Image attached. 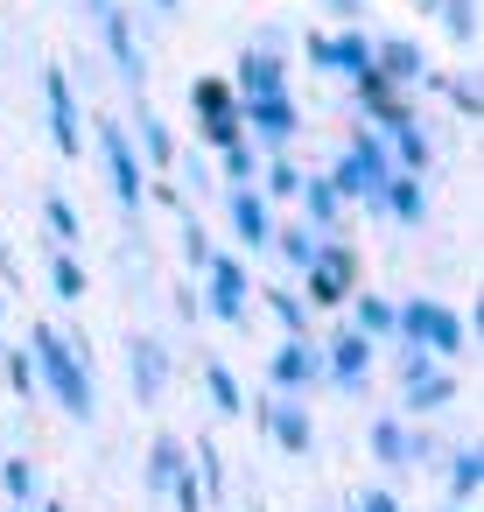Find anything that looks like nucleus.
Returning <instances> with one entry per match:
<instances>
[{
  "instance_id": "obj_5",
  "label": "nucleus",
  "mask_w": 484,
  "mask_h": 512,
  "mask_svg": "<svg viewBox=\"0 0 484 512\" xmlns=\"http://www.w3.org/2000/svg\"><path fill=\"white\" fill-rule=\"evenodd\" d=\"M106 162H113L120 197H127V204H141V169H134V155H127V141H120V134H106Z\"/></svg>"
},
{
  "instance_id": "obj_3",
  "label": "nucleus",
  "mask_w": 484,
  "mask_h": 512,
  "mask_svg": "<svg viewBox=\"0 0 484 512\" xmlns=\"http://www.w3.org/2000/svg\"><path fill=\"white\" fill-rule=\"evenodd\" d=\"M337 183H344L351 197H379V190H386V169H379V148H372V141H358V148L344 155V176H337Z\"/></svg>"
},
{
  "instance_id": "obj_10",
  "label": "nucleus",
  "mask_w": 484,
  "mask_h": 512,
  "mask_svg": "<svg viewBox=\"0 0 484 512\" xmlns=\"http://www.w3.org/2000/svg\"><path fill=\"white\" fill-rule=\"evenodd\" d=\"M253 127H260V134H274V141H281V134H288V127H295V113H288V106H281V99H253Z\"/></svg>"
},
{
  "instance_id": "obj_7",
  "label": "nucleus",
  "mask_w": 484,
  "mask_h": 512,
  "mask_svg": "<svg viewBox=\"0 0 484 512\" xmlns=\"http://www.w3.org/2000/svg\"><path fill=\"white\" fill-rule=\"evenodd\" d=\"M232 225H239L246 246H260V239H267V211H260V197H232Z\"/></svg>"
},
{
  "instance_id": "obj_22",
  "label": "nucleus",
  "mask_w": 484,
  "mask_h": 512,
  "mask_svg": "<svg viewBox=\"0 0 484 512\" xmlns=\"http://www.w3.org/2000/svg\"><path fill=\"white\" fill-rule=\"evenodd\" d=\"M85 288V274H78V260H57V295H78Z\"/></svg>"
},
{
  "instance_id": "obj_9",
  "label": "nucleus",
  "mask_w": 484,
  "mask_h": 512,
  "mask_svg": "<svg viewBox=\"0 0 484 512\" xmlns=\"http://www.w3.org/2000/svg\"><path fill=\"white\" fill-rule=\"evenodd\" d=\"M239 78H246V92H253V99H281V71H274L267 57H246V71H239Z\"/></svg>"
},
{
  "instance_id": "obj_24",
  "label": "nucleus",
  "mask_w": 484,
  "mask_h": 512,
  "mask_svg": "<svg viewBox=\"0 0 484 512\" xmlns=\"http://www.w3.org/2000/svg\"><path fill=\"white\" fill-rule=\"evenodd\" d=\"M281 253H288V260H302V267H309V260H316V246H309V239H302V232H288V239H281Z\"/></svg>"
},
{
  "instance_id": "obj_17",
  "label": "nucleus",
  "mask_w": 484,
  "mask_h": 512,
  "mask_svg": "<svg viewBox=\"0 0 484 512\" xmlns=\"http://www.w3.org/2000/svg\"><path fill=\"white\" fill-rule=\"evenodd\" d=\"M211 393H218V407H225V414H239V386H232V372H225V365H211Z\"/></svg>"
},
{
  "instance_id": "obj_18",
  "label": "nucleus",
  "mask_w": 484,
  "mask_h": 512,
  "mask_svg": "<svg viewBox=\"0 0 484 512\" xmlns=\"http://www.w3.org/2000/svg\"><path fill=\"white\" fill-rule=\"evenodd\" d=\"M477 29V0H449V36H470Z\"/></svg>"
},
{
  "instance_id": "obj_28",
  "label": "nucleus",
  "mask_w": 484,
  "mask_h": 512,
  "mask_svg": "<svg viewBox=\"0 0 484 512\" xmlns=\"http://www.w3.org/2000/svg\"><path fill=\"white\" fill-rule=\"evenodd\" d=\"M162 8H176V0H162Z\"/></svg>"
},
{
  "instance_id": "obj_16",
  "label": "nucleus",
  "mask_w": 484,
  "mask_h": 512,
  "mask_svg": "<svg viewBox=\"0 0 484 512\" xmlns=\"http://www.w3.org/2000/svg\"><path fill=\"white\" fill-rule=\"evenodd\" d=\"M386 71H393V78H414V71H421V50H414V43H393V50H386Z\"/></svg>"
},
{
  "instance_id": "obj_26",
  "label": "nucleus",
  "mask_w": 484,
  "mask_h": 512,
  "mask_svg": "<svg viewBox=\"0 0 484 512\" xmlns=\"http://www.w3.org/2000/svg\"><path fill=\"white\" fill-rule=\"evenodd\" d=\"M456 491H477V449H470V456H456Z\"/></svg>"
},
{
  "instance_id": "obj_23",
  "label": "nucleus",
  "mask_w": 484,
  "mask_h": 512,
  "mask_svg": "<svg viewBox=\"0 0 484 512\" xmlns=\"http://www.w3.org/2000/svg\"><path fill=\"white\" fill-rule=\"evenodd\" d=\"M372 442H379V456H386V463H400V456H407V442H400V428H379Z\"/></svg>"
},
{
  "instance_id": "obj_11",
  "label": "nucleus",
  "mask_w": 484,
  "mask_h": 512,
  "mask_svg": "<svg viewBox=\"0 0 484 512\" xmlns=\"http://www.w3.org/2000/svg\"><path fill=\"white\" fill-rule=\"evenodd\" d=\"M309 372H316V358H309L302 344H288V351L274 358V379H281V386H295V379H309Z\"/></svg>"
},
{
  "instance_id": "obj_27",
  "label": "nucleus",
  "mask_w": 484,
  "mask_h": 512,
  "mask_svg": "<svg viewBox=\"0 0 484 512\" xmlns=\"http://www.w3.org/2000/svg\"><path fill=\"white\" fill-rule=\"evenodd\" d=\"M358 512H393V498H386V491H365V498H358Z\"/></svg>"
},
{
  "instance_id": "obj_4",
  "label": "nucleus",
  "mask_w": 484,
  "mask_h": 512,
  "mask_svg": "<svg viewBox=\"0 0 484 512\" xmlns=\"http://www.w3.org/2000/svg\"><path fill=\"white\" fill-rule=\"evenodd\" d=\"M50 127H57V148L78 155V120H71V85H64V71H50Z\"/></svg>"
},
{
  "instance_id": "obj_8",
  "label": "nucleus",
  "mask_w": 484,
  "mask_h": 512,
  "mask_svg": "<svg viewBox=\"0 0 484 512\" xmlns=\"http://www.w3.org/2000/svg\"><path fill=\"white\" fill-rule=\"evenodd\" d=\"M211 281H218V288H211L218 316H239V288H246V281H239V267H232V260H218V267H211Z\"/></svg>"
},
{
  "instance_id": "obj_12",
  "label": "nucleus",
  "mask_w": 484,
  "mask_h": 512,
  "mask_svg": "<svg viewBox=\"0 0 484 512\" xmlns=\"http://www.w3.org/2000/svg\"><path fill=\"white\" fill-rule=\"evenodd\" d=\"M365 358H372V351H365V337H344V344H337V379L351 386V379L365 372Z\"/></svg>"
},
{
  "instance_id": "obj_2",
  "label": "nucleus",
  "mask_w": 484,
  "mask_h": 512,
  "mask_svg": "<svg viewBox=\"0 0 484 512\" xmlns=\"http://www.w3.org/2000/svg\"><path fill=\"white\" fill-rule=\"evenodd\" d=\"M407 337H421V344H435V351H456V344H463V323H456L449 309H435V302H414V309H407Z\"/></svg>"
},
{
  "instance_id": "obj_15",
  "label": "nucleus",
  "mask_w": 484,
  "mask_h": 512,
  "mask_svg": "<svg viewBox=\"0 0 484 512\" xmlns=\"http://www.w3.org/2000/svg\"><path fill=\"white\" fill-rule=\"evenodd\" d=\"M407 400L414 407H442L449 400V379H407Z\"/></svg>"
},
{
  "instance_id": "obj_14",
  "label": "nucleus",
  "mask_w": 484,
  "mask_h": 512,
  "mask_svg": "<svg viewBox=\"0 0 484 512\" xmlns=\"http://www.w3.org/2000/svg\"><path fill=\"white\" fill-rule=\"evenodd\" d=\"M274 435H281L288 449H309V421H302L295 407H274Z\"/></svg>"
},
{
  "instance_id": "obj_25",
  "label": "nucleus",
  "mask_w": 484,
  "mask_h": 512,
  "mask_svg": "<svg viewBox=\"0 0 484 512\" xmlns=\"http://www.w3.org/2000/svg\"><path fill=\"white\" fill-rule=\"evenodd\" d=\"M29 484H36V470H29V463H8V491L29 498Z\"/></svg>"
},
{
  "instance_id": "obj_13",
  "label": "nucleus",
  "mask_w": 484,
  "mask_h": 512,
  "mask_svg": "<svg viewBox=\"0 0 484 512\" xmlns=\"http://www.w3.org/2000/svg\"><path fill=\"white\" fill-rule=\"evenodd\" d=\"M134 372H141V393H155V386H162V351H155L148 337L134 344Z\"/></svg>"
},
{
  "instance_id": "obj_20",
  "label": "nucleus",
  "mask_w": 484,
  "mask_h": 512,
  "mask_svg": "<svg viewBox=\"0 0 484 512\" xmlns=\"http://www.w3.org/2000/svg\"><path fill=\"white\" fill-rule=\"evenodd\" d=\"M155 484H169L176 477V442H155V470H148Z\"/></svg>"
},
{
  "instance_id": "obj_21",
  "label": "nucleus",
  "mask_w": 484,
  "mask_h": 512,
  "mask_svg": "<svg viewBox=\"0 0 484 512\" xmlns=\"http://www.w3.org/2000/svg\"><path fill=\"white\" fill-rule=\"evenodd\" d=\"M50 225H57V232H64V239H71V232H78V211H71V204H64V197H50Z\"/></svg>"
},
{
  "instance_id": "obj_6",
  "label": "nucleus",
  "mask_w": 484,
  "mask_h": 512,
  "mask_svg": "<svg viewBox=\"0 0 484 512\" xmlns=\"http://www.w3.org/2000/svg\"><path fill=\"white\" fill-rule=\"evenodd\" d=\"M344 281H351V253H323L309 288H316V302H337V295H344Z\"/></svg>"
},
{
  "instance_id": "obj_19",
  "label": "nucleus",
  "mask_w": 484,
  "mask_h": 512,
  "mask_svg": "<svg viewBox=\"0 0 484 512\" xmlns=\"http://www.w3.org/2000/svg\"><path fill=\"white\" fill-rule=\"evenodd\" d=\"M386 190H393V211L400 218H421V190L414 183H386Z\"/></svg>"
},
{
  "instance_id": "obj_1",
  "label": "nucleus",
  "mask_w": 484,
  "mask_h": 512,
  "mask_svg": "<svg viewBox=\"0 0 484 512\" xmlns=\"http://www.w3.org/2000/svg\"><path fill=\"white\" fill-rule=\"evenodd\" d=\"M36 358H43V372H50V386H57V400L85 421L92 414V379H85V365L64 351V337L57 330H36Z\"/></svg>"
}]
</instances>
